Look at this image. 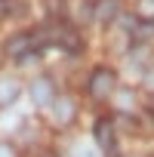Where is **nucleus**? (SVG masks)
Segmentation results:
<instances>
[{
	"label": "nucleus",
	"mask_w": 154,
	"mask_h": 157,
	"mask_svg": "<svg viewBox=\"0 0 154 157\" xmlns=\"http://www.w3.org/2000/svg\"><path fill=\"white\" fill-rule=\"evenodd\" d=\"M114 86H117V74H114L111 68H105V65H99V68L90 74V83H87V90H90L93 99H108V96L114 93Z\"/></svg>",
	"instance_id": "1"
},
{
	"label": "nucleus",
	"mask_w": 154,
	"mask_h": 157,
	"mask_svg": "<svg viewBox=\"0 0 154 157\" xmlns=\"http://www.w3.org/2000/svg\"><path fill=\"white\" fill-rule=\"evenodd\" d=\"M52 37H56V43H59L62 49H68V52H77V49H80V34L71 31V28H56Z\"/></svg>",
	"instance_id": "6"
},
{
	"label": "nucleus",
	"mask_w": 154,
	"mask_h": 157,
	"mask_svg": "<svg viewBox=\"0 0 154 157\" xmlns=\"http://www.w3.org/2000/svg\"><path fill=\"white\" fill-rule=\"evenodd\" d=\"M93 136H96V142L102 148H114V123H111V117H99L96 126H93Z\"/></svg>",
	"instance_id": "5"
},
{
	"label": "nucleus",
	"mask_w": 154,
	"mask_h": 157,
	"mask_svg": "<svg viewBox=\"0 0 154 157\" xmlns=\"http://www.w3.org/2000/svg\"><path fill=\"white\" fill-rule=\"evenodd\" d=\"M34 34H16V37H10L6 40V52L13 56V59H19V62H25L28 56H31V49H34Z\"/></svg>",
	"instance_id": "4"
},
{
	"label": "nucleus",
	"mask_w": 154,
	"mask_h": 157,
	"mask_svg": "<svg viewBox=\"0 0 154 157\" xmlns=\"http://www.w3.org/2000/svg\"><path fill=\"white\" fill-rule=\"evenodd\" d=\"M117 13H120V0H96L93 19H99V22H114Z\"/></svg>",
	"instance_id": "7"
},
{
	"label": "nucleus",
	"mask_w": 154,
	"mask_h": 157,
	"mask_svg": "<svg viewBox=\"0 0 154 157\" xmlns=\"http://www.w3.org/2000/svg\"><path fill=\"white\" fill-rule=\"evenodd\" d=\"M31 99H34V105H37V108L52 105V99H56V86H52L49 77H37V80L31 83Z\"/></svg>",
	"instance_id": "3"
},
{
	"label": "nucleus",
	"mask_w": 154,
	"mask_h": 157,
	"mask_svg": "<svg viewBox=\"0 0 154 157\" xmlns=\"http://www.w3.org/2000/svg\"><path fill=\"white\" fill-rule=\"evenodd\" d=\"M0 13H3V0H0Z\"/></svg>",
	"instance_id": "11"
},
{
	"label": "nucleus",
	"mask_w": 154,
	"mask_h": 157,
	"mask_svg": "<svg viewBox=\"0 0 154 157\" xmlns=\"http://www.w3.org/2000/svg\"><path fill=\"white\" fill-rule=\"evenodd\" d=\"M0 157H16V148L10 142H0Z\"/></svg>",
	"instance_id": "10"
},
{
	"label": "nucleus",
	"mask_w": 154,
	"mask_h": 157,
	"mask_svg": "<svg viewBox=\"0 0 154 157\" xmlns=\"http://www.w3.org/2000/svg\"><path fill=\"white\" fill-rule=\"evenodd\" d=\"M19 93H22L19 80H13V77H0V105H13L19 99Z\"/></svg>",
	"instance_id": "8"
},
{
	"label": "nucleus",
	"mask_w": 154,
	"mask_h": 157,
	"mask_svg": "<svg viewBox=\"0 0 154 157\" xmlns=\"http://www.w3.org/2000/svg\"><path fill=\"white\" fill-rule=\"evenodd\" d=\"M3 13L10 19H22L28 13V3H25V0H3Z\"/></svg>",
	"instance_id": "9"
},
{
	"label": "nucleus",
	"mask_w": 154,
	"mask_h": 157,
	"mask_svg": "<svg viewBox=\"0 0 154 157\" xmlns=\"http://www.w3.org/2000/svg\"><path fill=\"white\" fill-rule=\"evenodd\" d=\"M74 117H77V102L71 96H56L52 99V120H56V126H68V123H74Z\"/></svg>",
	"instance_id": "2"
}]
</instances>
